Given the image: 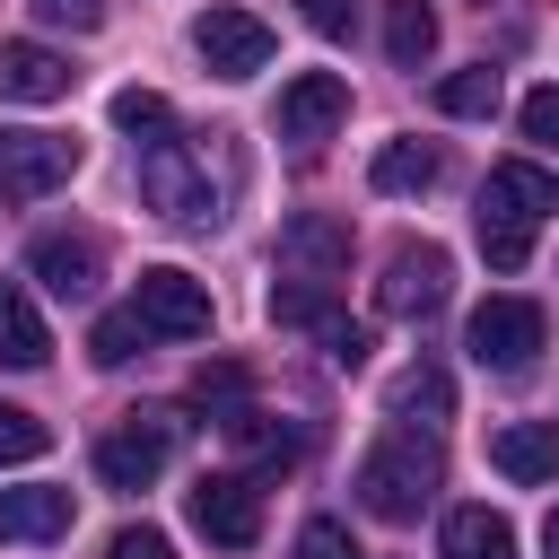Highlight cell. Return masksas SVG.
<instances>
[{
  "label": "cell",
  "instance_id": "6da1fadb",
  "mask_svg": "<svg viewBox=\"0 0 559 559\" xmlns=\"http://www.w3.org/2000/svg\"><path fill=\"white\" fill-rule=\"evenodd\" d=\"M550 210H559V175L533 166V157H498L489 183H480V253H489V271H524Z\"/></svg>",
  "mask_w": 559,
  "mask_h": 559
},
{
  "label": "cell",
  "instance_id": "7a4b0ae2",
  "mask_svg": "<svg viewBox=\"0 0 559 559\" xmlns=\"http://www.w3.org/2000/svg\"><path fill=\"white\" fill-rule=\"evenodd\" d=\"M437 480H445V454H437V437H419L411 419L384 428V437L358 454V507L384 515V524H411V515L437 498Z\"/></svg>",
  "mask_w": 559,
  "mask_h": 559
},
{
  "label": "cell",
  "instance_id": "3957f363",
  "mask_svg": "<svg viewBox=\"0 0 559 559\" xmlns=\"http://www.w3.org/2000/svg\"><path fill=\"white\" fill-rule=\"evenodd\" d=\"M542 341H550V314H542L533 297H480L472 323H463V349H472L489 376H524V367L542 358Z\"/></svg>",
  "mask_w": 559,
  "mask_h": 559
},
{
  "label": "cell",
  "instance_id": "277c9868",
  "mask_svg": "<svg viewBox=\"0 0 559 559\" xmlns=\"http://www.w3.org/2000/svg\"><path fill=\"white\" fill-rule=\"evenodd\" d=\"M140 201L157 218H175V227H218V192H210V175L192 166L183 140H148L140 148Z\"/></svg>",
  "mask_w": 559,
  "mask_h": 559
},
{
  "label": "cell",
  "instance_id": "5b68a950",
  "mask_svg": "<svg viewBox=\"0 0 559 559\" xmlns=\"http://www.w3.org/2000/svg\"><path fill=\"white\" fill-rule=\"evenodd\" d=\"M183 428H192V419H175V411H131L122 428L96 437V480H105V489H148V480L166 472V454H175Z\"/></svg>",
  "mask_w": 559,
  "mask_h": 559
},
{
  "label": "cell",
  "instance_id": "8992f818",
  "mask_svg": "<svg viewBox=\"0 0 559 559\" xmlns=\"http://www.w3.org/2000/svg\"><path fill=\"white\" fill-rule=\"evenodd\" d=\"M183 515H192V533H210L218 550H253V542H262V489H253V472H201V480L183 489Z\"/></svg>",
  "mask_w": 559,
  "mask_h": 559
},
{
  "label": "cell",
  "instance_id": "52a82bcc",
  "mask_svg": "<svg viewBox=\"0 0 559 559\" xmlns=\"http://www.w3.org/2000/svg\"><path fill=\"white\" fill-rule=\"evenodd\" d=\"M79 140L70 131H0V201H44L79 175Z\"/></svg>",
  "mask_w": 559,
  "mask_h": 559
},
{
  "label": "cell",
  "instance_id": "ba28073f",
  "mask_svg": "<svg viewBox=\"0 0 559 559\" xmlns=\"http://www.w3.org/2000/svg\"><path fill=\"white\" fill-rule=\"evenodd\" d=\"M131 306H140V323H148L157 341H201V332H210V288H201L192 271H175V262L140 271Z\"/></svg>",
  "mask_w": 559,
  "mask_h": 559
},
{
  "label": "cell",
  "instance_id": "9c48e42d",
  "mask_svg": "<svg viewBox=\"0 0 559 559\" xmlns=\"http://www.w3.org/2000/svg\"><path fill=\"white\" fill-rule=\"evenodd\" d=\"M192 52L218 79H253V70H271V26L253 9H201L192 17Z\"/></svg>",
  "mask_w": 559,
  "mask_h": 559
},
{
  "label": "cell",
  "instance_id": "30bf717a",
  "mask_svg": "<svg viewBox=\"0 0 559 559\" xmlns=\"http://www.w3.org/2000/svg\"><path fill=\"white\" fill-rule=\"evenodd\" d=\"M445 280H454L445 245H393V262H384V280H376V306L402 314V323H419V314L445 306Z\"/></svg>",
  "mask_w": 559,
  "mask_h": 559
},
{
  "label": "cell",
  "instance_id": "8fae6325",
  "mask_svg": "<svg viewBox=\"0 0 559 559\" xmlns=\"http://www.w3.org/2000/svg\"><path fill=\"white\" fill-rule=\"evenodd\" d=\"M341 122H349V79H341V70H297V79L280 87V140L314 148V140H332Z\"/></svg>",
  "mask_w": 559,
  "mask_h": 559
},
{
  "label": "cell",
  "instance_id": "7c38bea8",
  "mask_svg": "<svg viewBox=\"0 0 559 559\" xmlns=\"http://www.w3.org/2000/svg\"><path fill=\"white\" fill-rule=\"evenodd\" d=\"M26 271L52 288V297H96V280H105V245L87 236V227H44L35 245H26Z\"/></svg>",
  "mask_w": 559,
  "mask_h": 559
},
{
  "label": "cell",
  "instance_id": "4fadbf2b",
  "mask_svg": "<svg viewBox=\"0 0 559 559\" xmlns=\"http://www.w3.org/2000/svg\"><path fill=\"white\" fill-rule=\"evenodd\" d=\"M70 96V61L35 35H0V105H61Z\"/></svg>",
  "mask_w": 559,
  "mask_h": 559
},
{
  "label": "cell",
  "instance_id": "5bb4252c",
  "mask_svg": "<svg viewBox=\"0 0 559 559\" xmlns=\"http://www.w3.org/2000/svg\"><path fill=\"white\" fill-rule=\"evenodd\" d=\"M489 463L507 472V480H559V419H515V428H498L489 437Z\"/></svg>",
  "mask_w": 559,
  "mask_h": 559
},
{
  "label": "cell",
  "instance_id": "9a60e30c",
  "mask_svg": "<svg viewBox=\"0 0 559 559\" xmlns=\"http://www.w3.org/2000/svg\"><path fill=\"white\" fill-rule=\"evenodd\" d=\"M280 262H297L306 280H332V271H349V227L323 218V210H306V218L280 227Z\"/></svg>",
  "mask_w": 559,
  "mask_h": 559
},
{
  "label": "cell",
  "instance_id": "2e32d148",
  "mask_svg": "<svg viewBox=\"0 0 559 559\" xmlns=\"http://www.w3.org/2000/svg\"><path fill=\"white\" fill-rule=\"evenodd\" d=\"M70 533V489H0V542H61Z\"/></svg>",
  "mask_w": 559,
  "mask_h": 559
},
{
  "label": "cell",
  "instance_id": "e0dca14e",
  "mask_svg": "<svg viewBox=\"0 0 559 559\" xmlns=\"http://www.w3.org/2000/svg\"><path fill=\"white\" fill-rule=\"evenodd\" d=\"M52 358V332H44V314H35V297L17 288V280H0V367H44Z\"/></svg>",
  "mask_w": 559,
  "mask_h": 559
},
{
  "label": "cell",
  "instance_id": "ac0fdd59",
  "mask_svg": "<svg viewBox=\"0 0 559 559\" xmlns=\"http://www.w3.org/2000/svg\"><path fill=\"white\" fill-rule=\"evenodd\" d=\"M437 559H515V524L498 507H454L437 533Z\"/></svg>",
  "mask_w": 559,
  "mask_h": 559
},
{
  "label": "cell",
  "instance_id": "d6986e66",
  "mask_svg": "<svg viewBox=\"0 0 559 559\" xmlns=\"http://www.w3.org/2000/svg\"><path fill=\"white\" fill-rule=\"evenodd\" d=\"M428 52H437V9L428 0H384V61L419 70Z\"/></svg>",
  "mask_w": 559,
  "mask_h": 559
},
{
  "label": "cell",
  "instance_id": "ffe728a7",
  "mask_svg": "<svg viewBox=\"0 0 559 559\" xmlns=\"http://www.w3.org/2000/svg\"><path fill=\"white\" fill-rule=\"evenodd\" d=\"M384 411H393V419H445V411H454V376L419 358V367H402V376L384 384Z\"/></svg>",
  "mask_w": 559,
  "mask_h": 559
},
{
  "label": "cell",
  "instance_id": "44dd1931",
  "mask_svg": "<svg viewBox=\"0 0 559 559\" xmlns=\"http://www.w3.org/2000/svg\"><path fill=\"white\" fill-rule=\"evenodd\" d=\"M367 183H376V192H428V183H437V148H428V140H384L376 166H367Z\"/></svg>",
  "mask_w": 559,
  "mask_h": 559
},
{
  "label": "cell",
  "instance_id": "7402d4cb",
  "mask_svg": "<svg viewBox=\"0 0 559 559\" xmlns=\"http://www.w3.org/2000/svg\"><path fill=\"white\" fill-rule=\"evenodd\" d=\"M140 341H157V332L140 323V306H114V314H96L87 358H96V367H131V358H140Z\"/></svg>",
  "mask_w": 559,
  "mask_h": 559
},
{
  "label": "cell",
  "instance_id": "603a6c76",
  "mask_svg": "<svg viewBox=\"0 0 559 559\" xmlns=\"http://www.w3.org/2000/svg\"><path fill=\"white\" fill-rule=\"evenodd\" d=\"M227 437H236V445H245L262 472H288V463H297V437H288V428H271V411H253V402L227 419Z\"/></svg>",
  "mask_w": 559,
  "mask_h": 559
},
{
  "label": "cell",
  "instance_id": "cb8c5ba5",
  "mask_svg": "<svg viewBox=\"0 0 559 559\" xmlns=\"http://www.w3.org/2000/svg\"><path fill=\"white\" fill-rule=\"evenodd\" d=\"M437 114H498V70L480 61V70H454V79H437Z\"/></svg>",
  "mask_w": 559,
  "mask_h": 559
},
{
  "label": "cell",
  "instance_id": "d4e9b609",
  "mask_svg": "<svg viewBox=\"0 0 559 559\" xmlns=\"http://www.w3.org/2000/svg\"><path fill=\"white\" fill-rule=\"evenodd\" d=\"M323 314H332L323 280H280V288H271V323H297V332H314Z\"/></svg>",
  "mask_w": 559,
  "mask_h": 559
},
{
  "label": "cell",
  "instance_id": "484cf974",
  "mask_svg": "<svg viewBox=\"0 0 559 559\" xmlns=\"http://www.w3.org/2000/svg\"><path fill=\"white\" fill-rule=\"evenodd\" d=\"M114 122H122V131H148V140H166V131H175V105H166L157 87H122V96H114Z\"/></svg>",
  "mask_w": 559,
  "mask_h": 559
},
{
  "label": "cell",
  "instance_id": "4316f807",
  "mask_svg": "<svg viewBox=\"0 0 559 559\" xmlns=\"http://www.w3.org/2000/svg\"><path fill=\"white\" fill-rule=\"evenodd\" d=\"M192 402H201V411H218V428H227V419L245 411V367H227V358H218V367H201V376H192Z\"/></svg>",
  "mask_w": 559,
  "mask_h": 559
},
{
  "label": "cell",
  "instance_id": "83f0119b",
  "mask_svg": "<svg viewBox=\"0 0 559 559\" xmlns=\"http://www.w3.org/2000/svg\"><path fill=\"white\" fill-rule=\"evenodd\" d=\"M52 445V428L35 419V411H17V402H0V463H35Z\"/></svg>",
  "mask_w": 559,
  "mask_h": 559
},
{
  "label": "cell",
  "instance_id": "f1b7e54d",
  "mask_svg": "<svg viewBox=\"0 0 559 559\" xmlns=\"http://www.w3.org/2000/svg\"><path fill=\"white\" fill-rule=\"evenodd\" d=\"M314 341H323V358H332V367H367V323H349L341 306L314 323Z\"/></svg>",
  "mask_w": 559,
  "mask_h": 559
},
{
  "label": "cell",
  "instance_id": "f546056e",
  "mask_svg": "<svg viewBox=\"0 0 559 559\" xmlns=\"http://www.w3.org/2000/svg\"><path fill=\"white\" fill-rule=\"evenodd\" d=\"M297 17H306L323 44H349V35H358V17H367V0H297Z\"/></svg>",
  "mask_w": 559,
  "mask_h": 559
},
{
  "label": "cell",
  "instance_id": "4dcf8cb0",
  "mask_svg": "<svg viewBox=\"0 0 559 559\" xmlns=\"http://www.w3.org/2000/svg\"><path fill=\"white\" fill-rule=\"evenodd\" d=\"M297 559H367V550L349 542V524H341V515H314V524L297 533Z\"/></svg>",
  "mask_w": 559,
  "mask_h": 559
},
{
  "label": "cell",
  "instance_id": "1f68e13d",
  "mask_svg": "<svg viewBox=\"0 0 559 559\" xmlns=\"http://www.w3.org/2000/svg\"><path fill=\"white\" fill-rule=\"evenodd\" d=\"M515 122H524V140H542V148H559V87H533V96L515 105Z\"/></svg>",
  "mask_w": 559,
  "mask_h": 559
},
{
  "label": "cell",
  "instance_id": "d6a6232c",
  "mask_svg": "<svg viewBox=\"0 0 559 559\" xmlns=\"http://www.w3.org/2000/svg\"><path fill=\"white\" fill-rule=\"evenodd\" d=\"M44 26H70V35H96L105 26V0H26Z\"/></svg>",
  "mask_w": 559,
  "mask_h": 559
},
{
  "label": "cell",
  "instance_id": "836d02e7",
  "mask_svg": "<svg viewBox=\"0 0 559 559\" xmlns=\"http://www.w3.org/2000/svg\"><path fill=\"white\" fill-rule=\"evenodd\" d=\"M105 559H175V542H166L157 524H122V533L105 542Z\"/></svg>",
  "mask_w": 559,
  "mask_h": 559
},
{
  "label": "cell",
  "instance_id": "e575fe53",
  "mask_svg": "<svg viewBox=\"0 0 559 559\" xmlns=\"http://www.w3.org/2000/svg\"><path fill=\"white\" fill-rule=\"evenodd\" d=\"M542 559H559V507H550V524H542Z\"/></svg>",
  "mask_w": 559,
  "mask_h": 559
}]
</instances>
